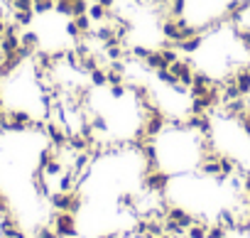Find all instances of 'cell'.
I'll return each mask as SVG.
<instances>
[]
</instances>
